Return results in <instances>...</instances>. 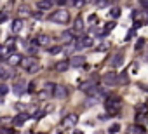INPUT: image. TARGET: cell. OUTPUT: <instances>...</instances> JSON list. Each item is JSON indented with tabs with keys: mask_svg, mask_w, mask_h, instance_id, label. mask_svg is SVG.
Returning a JSON list of instances; mask_svg holds the SVG:
<instances>
[{
	"mask_svg": "<svg viewBox=\"0 0 148 134\" xmlns=\"http://www.w3.org/2000/svg\"><path fill=\"white\" fill-rule=\"evenodd\" d=\"M47 52L54 56V54H59V52H63V47H61V46H52V47H49V51H47Z\"/></svg>",
	"mask_w": 148,
	"mask_h": 134,
	"instance_id": "cell-25",
	"label": "cell"
},
{
	"mask_svg": "<svg viewBox=\"0 0 148 134\" xmlns=\"http://www.w3.org/2000/svg\"><path fill=\"white\" fill-rule=\"evenodd\" d=\"M73 134H84V132H82V131H75Z\"/></svg>",
	"mask_w": 148,
	"mask_h": 134,
	"instance_id": "cell-48",
	"label": "cell"
},
{
	"mask_svg": "<svg viewBox=\"0 0 148 134\" xmlns=\"http://www.w3.org/2000/svg\"><path fill=\"white\" fill-rule=\"evenodd\" d=\"M136 111H148V106L146 105H138L136 106Z\"/></svg>",
	"mask_w": 148,
	"mask_h": 134,
	"instance_id": "cell-41",
	"label": "cell"
},
{
	"mask_svg": "<svg viewBox=\"0 0 148 134\" xmlns=\"http://www.w3.org/2000/svg\"><path fill=\"white\" fill-rule=\"evenodd\" d=\"M70 66H73V68H80V66H84V64H86V56H72L70 59Z\"/></svg>",
	"mask_w": 148,
	"mask_h": 134,
	"instance_id": "cell-10",
	"label": "cell"
},
{
	"mask_svg": "<svg viewBox=\"0 0 148 134\" xmlns=\"http://www.w3.org/2000/svg\"><path fill=\"white\" fill-rule=\"evenodd\" d=\"M145 132L146 131H145V127L141 124H131L127 127V131H125V134H145Z\"/></svg>",
	"mask_w": 148,
	"mask_h": 134,
	"instance_id": "cell-13",
	"label": "cell"
},
{
	"mask_svg": "<svg viewBox=\"0 0 148 134\" xmlns=\"http://www.w3.org/2000/svg\"><path fill=\"white\" fill-rule=\"evenodd\" d=\"M11 120H12V119H7V117H4V119H2V122H0V125H7V124H11Z\"/></svg>",
	"mask_w": 148,
	"mask_h": 134,
	"instance_id": "cell-43",
	"label": "cell"
},
{
	"mask_svg": "<svg viewBox=\"0 0 148 134\" xmlns=\"http://www.w3.org/2000/svg\"><path fill=\"white\" fill-rule=\"evenodd\" d=\"M23 25H25V21L21 19V17L14 19V21H12V31H14V33H19L21 30H23Z\"/></svg>",
	"mask_w": 148,
	"mask_h": 134,
	"instance_id": "cell-18",
	"label": "cell"
},
{
	"mask_svg": "<svg viewBox=\"0 0 148 134\" xmlns=\"http://www.w3.org/2000/svg\"><path fill=\"white\" fill-rule=\"evenodd\" d=\"M96 84H98V82H96L94 78H89V80H84V82H80V84H78V89H80L82 92H87V91H91V89H92Z\"/></svg>",
	"mask_w": 148,
	"mask_h": 134,
	"instance_id": "cell-12",
	"label": "cell"
},
{
	"mask_svg": "<svg viewBox=\"0 0 148 134\" xmlns=\"http://www.w3.org/2000/svg\"><path fill=\"white\" fill-rule=\"evenodd\" d=\"M145 44H146V40H145V38H138V42H136V46H134V49H136V51H141Z\"/></svg>",
	"mask_w": 148,
	"mask_h": 134,
	"instance_id": "cell-30",
	"label": "cell"
},
{
	"mask_svg": "<svg viewBox=\"0 0 148 134\" xmlns=\"http://www.w3.org/2000/svg\"><path fill=\"white\" fill-rule=\"evenodd\" d=\"M38 70H40V66H38V63H35L33 66H30V68H28V72H30V73H35V72H38Z\"/></svg>",
	"mask_w": 148,
	"mask_h": 134,
	"instance_id": "cell-39",
	"label": "cell"
},
{
	"mask_svg": "<svg viewBox=\"0 0 148 134\" xmlns=\"http://www.w3.org/2000/svg\"><path fill=\"white\" fill-rule=\"evenodd\" d=\"M7 17H9V12H7V9H4L2 12H0V23H5Z\"/></svg>",
	"mask_w": 148,
	"mask_h": 134,
	"instance_id": "cell-32",
	"label": "cell"
},
{
	"mask_svg": "<svg viewBox=\"0 0 148 134\" xmlns=\"http://www.w3.org/2000/svg\"><path fill=\"white\" fill-rule=\"evenodd\" d=\"M54 87H56V84H52V82H46V84H44V91H46L49 96H52V92H54Z\"/></svg>",
	"mask_w": 148,
	"mask_h": 134,
	"instance_id": "cell-23",
	"label": "cell"
},
{
	"mask_svg": "<svg viewBox=\"0 0 148 134\" xmlns=\"http://www.w3.org/2000/svg\"><path fill=\"white\" fill-rule=\"evenodd\" d=\"M133 72H138V63H133Z\"/></svg>",
	"mask_w": 148,
	"mask_h": 134,
	"instance_id": "cell-47",
	"label": "cell"
},
{
	"mask_svg": "<svg viewBox=\"0 0 148 134\" xmlns=\"http://www.w3.org/2000/svg\"><path fill=\"white\" fill-rule=\"evenodd\" d=\"M120 12H122V11H120V7H112L110 16H112V17H119V16H120Z\"/></svg>",
	"mask_w": 148,
	"mask_h": 134,
	"instance_id": "cell-31",
	"label": "cell"
},
{
	"mask_svg": "<svg viewBox=\"0 0 148 134\" xmlns=\"http://www.w3.org/2000/svg\"><path fill=\"white\" fill-rule=\"evenodd\" d=\"M49 21L52 23H58V25H65L70 21V12L66 9H56L54 12L49 14Z\"/></svg>",
	"mask_w": 148,
	"mask_h": 134,
	"instance_id": "cell-1",
	"label": "cell"
},
{
	"mask_svg": "<svg viewBox=\"0 0 148 134\" xmlns=\"http://www.w3.org/2000/svg\"><path fill=\"white\" fill-rule=\"evenodd\" d=\"M68 2V0H56V4H59V5H65Z\"/></svg>",
	"mask_w": 148,
	"mask_h": 134,
	"instance_id": "cell-45",
	"label": "cell"
},
{
	"mask_svg": "<svg viewBox=\"0 0 148 134\" xmlns=\"http://www.w3.org/2000/svg\"><path fill=\"white\" fill-rule=\"evenodd\" d=\"M0 134H17L14 129H9V127H2L0 129Z\"/></svg>",
	"mask_w": 148,
	"mask_h": 134,
	"instance_id": "cell-35",
	"label": "cell"
},
{
	"mask_svg": "<svg viewBox=\"0 0 148 134\" xmlns=\"http://www.w3.org/2000/svg\"><path fill=\"white\" fill-rule=\"evenodd\" d=\"M96 4H98L99 7H106V5L110 4V0H96Z\"/></svg>",
	"mask_w": 148,
	"mask_h": 134,
	"instance_id": "cell-38",
	"label": "cell"
},
{
	"mask_svg": "<svg viewBox=\"0 0 148 134\" xmlns=\"http://www.w3.org/2000/svg\"><path fill=\"white\" fill-rule=\"evenodd\" d=\"M145 23H143V21H134V30H138V28H141Z\"/></svg>",
	"mask_w": 148,
	"mask_h": 134,
	"instance_id": "cell-44",
	"label": "cell"
},
{
	"mask_svg": "<svg viewBox=\"0 0 148 134\" xmlns=\"http://www.w3.org/2000/svg\"><path fill=\"white\" fill-rule=\"evenodd\" d=\"M127 82H129V78H127V72H122V73L119 75V84L124 85V84H127Z\"/></svg>",
	"mask_w": 148,
	"mask_h": 134,
	"instance_id": "cell-27",
	"label": "cell"
},
{
	"mask_svg": "<svg viewBox=\"0 0 148 134\" xmlns=\"http://www.w3.org/2000/svg\"><path fill=\"white\" fill-rule=\"evenodd\" d=\"M84 28H86V26H84V19L78 16V17L75 19V23H73V33H78V35H80V33L84 31Z\"/></svg>",
	"mask_w": 148,
	"mask_h": 134,
	"instance_id": "cell-16",
	"label": "cell"
},
{
	"mask_svg": "<svg viewBox=\"0 0 148 134\" xmlns=\"http://www.w3.org/2000/svg\"><path fill=\"white\" fill-rule=\"evenodd\" d=\"M106 49H108L106 44H101V46H98V47H96V52H104Z\"/></svg>",
	"mask_w": 148,
	"mask_h": 134,
	"instance_id": "cell-37",
	"label": "cell"
},
{
	"mask_svg": "<svg viewBox=\"0 0 148 134\" xmlns=\"http://www.w3.org/2000/svg\"><path fill=\"white\" fill-rule=\"evenodd\" d=\"M119 131H120V125H119V124H113V125L110 127V132H112V134H113V132H119Z\"/></svg>",
	"mask_w": 148,
	"mask_h": 134,
	"instance_id": "cell-42",
	"label": "cell"
},
{
	"mask_svg": "<svg viewBox=\"0 0 148 134\" xmlns=\"http://www.w3.org/2000/svg\"><path fill=\"white\" fill-rule=\"evenodd\" d=\"M87 96L89 98H96V99H101V98H106L108 94H106V89H104L103 85H94L91 91H87Z\"/></svg>",
	"mask_w": 148,
	"mask_h": 134,
	"instance_id": "cell-2",
	"label": "cell"
},
{
	"mask_svg": "<svg viewBox=\"0 0 148 134\" xmlns=\"http://www.w3.org/2000/svg\"><path fill=\"white\" fill-rule=\"evenodd\" d=\"M122 63H124V54H122V52H117V54L113 56V59H112V63H110V64L113 66V68H119Z\"/></svg>",
	"mask_w": 148,
	"mask_h": 134,
	"instance_id": "cell-17",
	"label": "cell"
},
{
	"mask_svg": "<svg viewBox=\"0 0 148 134\" xmlns=\"http://www.w3.org/2000/svg\"><path fill=\"white\" fill-rule=\"evenodd\" d=\"M54 4H56V0H38V2H37V9L40 12H46V11L52 9Z\"/></svg>",
	"mask_w": 148,
	"mask_h": 134,
	"instance_id": "cell-8",
	"label": "cell"
},
{
	"mask_svg": "<svg viewBox=\"0 0 148 134\" xmlns=\"http://www.w3.org/2000/svg\"><path fill=\"white\" fill-rule=\"evenodd\" d=\"M58 134H65V132H63V131H59V132H58Z\"/></svg>",
	"mask_w": 148,
	"mask_h": 134,
	"instance_id": "cell-50",
	"label": "cell"
},
{
	"mask_svg": "<svg viewBox=\"0 0 148 134\" xmlns=\"http://www.w3.org/2000/svg\"><path fill=\"white\" fill-rule=\"evenodd\" d=\"M148 120V111H136V122L138 124H145Z\"/></svg>",
	"mask_w": 148,
	"mask_h": 134,
	"instance_id": "cell-21",
	"label": "cell"
},
{
	"mask_svg": "<svg viewBox=\"0 0 148 134\" xmlns=\"http://www.w3.org/2000/svg\"><path fill=\"white\" fill-rule=\"evenodd\" d=\"M12 91H14L16 96H23V94L26 92V82H25V80H17V82L12 85Z\"/></svg>",
	"mask_w": 148,
	"mask_h": 134,
	"instance_id": "cell-9",
	"label": "cell"
},
{
	"mask_svg": "<svg viewBox=\"0 0 148 134\" xmlns=\"http://www.w3.org/2000/svg\"><path fill=\"white\" fill-rule=\"evenodd\" d=\"M134 37H136V30L133 28V30L127 31V35H125V40H131V38H134Z\"/></svg>",
	"mask_w": 148,
	"mask_h": 134,
	"instance_id": "cell-36",
	"label": "cell"
},
{
	"mask_svg": "<svg viewBox=\"0 0 148 134\" xmlns=\"http://www.w3.org/2000/svg\"><path fill=\"white\" fill-rule=\"evenodd\" d=\"M11 52L7 51V47L5 46H0V59H7V56H9Z\"/></svg>",
	"mask_w": 148,
	"mask_h": 134,
	"instance_id": "cell-26",
	"label": "cell"
},
{
	"mask_svg": "<svg viewBox=\"0 0 148 134\" xmlns=\"http://www.w3.org/2000/svg\"><path fill=\"white\" fill-rule=\"evenodd\" d=\"M30 119V113L28 111H19V113L16 115V119H12V124L16 127H21V125H25V122Z\"/></svg>",
	"mask_w": 148,
	"mask_h": 134,
	"instance_id": "cell-7",
	"label": "cell"
},
{
	"mask_svg": "<svg viewBox=\"0 0 148 134\" xmlns=\"http://www.w3.org/2000/svg\"><path fill=\"white\" fill-rule=\"evenodd\" d=\"M115 26H117V23H113V21H110L108 25H104V30H103V31H104V33L108 35V33H110V31H112V30H113Z\"/></svg>",
	"mask_w": 148,
	"mask_h": 134,
	"instance_id": "cell-29",
	"label": "cell"
},
{
	"mask_svg": "<svg viewBox=\"0 0 148 134\" xmlns=\"http://www.w3.org/2000/svg\"><path fill=\"white\" fill-rule=\"evenodd\" d=\"M61 38L65 40V42H72L73 40V31H65V33L61 35Z\"/></svg>",
	"mask_w": 148,
	"mask_h": 134,
	"instance_id": "cell-28",
	"label": "cell"
},
{
	"mask_svg": "<svg viewBox=\"0 0 148 134\" xmlns=\"http://www.w3.org/2000/svg\"><path fill=\"white\" fill-rule=\"evenodd\" d=\"M52 96H54L56 99H65V98L68 96V89H66L65 85H61V84H56V87H54V92H52Z\"/></svg>",
	"mask_w": 148,
	"mask_h": 134,
	"instance_id": "cell-6",
	"label": "cell"
},
{
	"mask_svg": "<svg viewBox=\"0 0 148 134\" xmlns=\"http://www.w3.org/2000/svg\"><path fill=\"white\" fill-rule=\"evenodd\" d=\"M68 68H70V61H59V63L56 64V70L61 72V73H63V72H66Z\"/></svg>",
	"mask_w": 148,
	"mask_h": 134,
	"instance_id": "cell-22",
	"label": "cell"
},
{
	"mask_svg": "<svg viewBox=\"0 0 148 134\" xmlns=\"http://www.w3.org/2000/svg\"><path fill=\"white\" fill-rule=\"evenodd\" d=\"M89 23H91V25H96V23H98V16H96V14H91V16H89Z\"/></svg>",
	"mask_w": 148,
	"mask_h": 134,
	"instance_id": "cell-40",
	"label": "cell"
},
{
	"mask_svg": "<svg viewBox=\"0 0 148 134\" xmlns=\"http://www.w3.org/2000/svg\"><path fill=\"white\" fill-rule=\"evenodd\" d=\"M35 63H38V61H37V58L30 54V56H26V58H21V63H19V66H23L25 70H28L30 66H33Z\"/></svg>",
	"mask_w": 148,
	"mask_h": 134,
	"instance_id": "cell-11",
	"label": "cell"
},
{
	"mask_svg": "<svg viewBox=\"0 0 148 134\" xmlns=\"http://www.w3.org/2000/svg\"><path fill=\"white\" fill-rule=\"evenodd\" d=\"M77 124H78V115L77 113H70V115H66L61 120V127H65V129H72Z\"/></svg>",
	"mask_w": 148,
	"mask_h": 134,
	"instance_id": "cell-3",
	"label": "cell"
},
{
	"mask_svg": "<svg viewBox=\"0 0 148 134\" xmlns=\"http://www.w3.org/2000/svg\"><path fill=\"white\" fill-rule=\"evenodd\" d=\"M91 2H94V0H86V4H91Z\"/></svg>",
	"mask_w": 148,
	"mask_h": 134,
	"instance_id": "cell-49",
	"label": "cell"
},
{
	"mask_svg": "<svg viewBox=\"0 0 148 134\" xmlns=\"http://www.w3.org/2000/svg\"><path fill=\"white\" fill-rule=\"evenodd\" d=\"M141 5H143L145 9H148V0H141Z\"/></svg>",
	"mask_w": 148,
	"mask_h": 134,
	"instance_id": "cell-46",
	"label": "cell"
},
{
	"mask_svg": "<svg viewBox=\"0 0 148 134\" xmlns=\"http://www.w3.org/2000/svg\"><path fill=\"white\" fill-rule=\"evenodd\" d=\"M103 84L104 85H119V75L115 72H108L103 75Z\"/></svg>",
	"mask_w": 148,
	"mask_h": 134,
	"instance_id": "cell-4",
	"label": "cell"
},
{
	"mask_svg": "<svg viewBox=\"0 0 148 134\" xmlns=\"http://www.w3.org/2000/svg\"><path fill=\"white\" fill-rule=\"evenodd\" d=\"M28 94H37V82H30V85L26 87Z\"/></svg>",
	"mask_w": 148,
	"mask_h": 134,
	"instance_id": "cell-24",
	"label": "cell"
},
{
	"mask_svg": "<svg viewBox=\"0 0 148 134\" xmlns=\"http://www.w3.org/2000/svg\"><path fill=\"white\" fill-rule=\"evenodd\" d=\"M70 4L75 7H82V5H86V0H70Z\"/></svg>",
	"mask_w": 148,
	"mask_h": 134,
	"instance_id": "cell-34",
	"label": "cell"
},
{
	"mask_svg": "<svg viewBox=\"0 0 148 134\" xmlns=\"http://www.w3.org/2000/svg\"><path fill=\"white\" fill-rule=\"evenodd\" d=\"M9 92V87H7V84H2V85H0V98H2V96H5Z\"/></svg>",
	"mask_w": 148,
	"mask_h": 134,
	"instance_id": "cell-33",
	"label": "cell"
},
{
	"mask_svg": "<svg viewBox=\"0 0 148 134\" xmlns=\"http://www.w3.org/2000/svg\"><path fill=\"white\" fill-rule=\"evenodd\" d=\"M30 16H33V14H31V11H30L28 7H21V9L17 11V17H21V19H26V17H30Z\"/></svg>",
	"mask_w": 148,
	"mask_h": 134,
	"instance_id": "cell-20",
	"label": "cell"
},
{
	"mask_svg": "<svg viewBox=\"0 0 148 134\" xmlns=\"http://www.w3.org/2000/svg\"><path fill=\"white\" fill-rule=\"evenodd\" d=\"M146 11H133V14H131V17L134 19V21H143V17L146 19ZM143 23H145V21H143Z\"/></svg>",
	"mask_w": 148,
	"mask_h": 134,
	"instance_id": "cell-19",
	"label": "cell"
},
{
	"mask_svg": "<svg viewBox=\"0 0 148 134\" xmlns=\"http://www.w3.org/2000/svg\"><path fill=\"white\" fill-rule=\"evenodd\" d=\"M35 46H38V47H47V46H51V37L49 35H37L33 40H31Z\"/></svg>",
	"mask_w": 148,
	"mask_h": 134,
	"instance_id": "cell-5",
	"label": "cell"
},
{
	"mask_svg": "<svg viewBox=\"0 0 148 134\" xmlns=\"http://www.w3.org/2000/svg\"><path fill=\"white\" fill-rule=\"evenodd\" d=\"M21 58H23V56H21V54H17V52H11L9 56H7V64H11V66H17L19 63H21Z\"/></svg>",
	"mask_w": 148,
	"mask_h": 134,
	"instance_id": "cell-14",
	"label": "cell"
},
{
	"mask_svg": "<svg viewBox=\"0 0 148 134\" xmlns=\"http://www.w3.org/2000/svg\"><path fill=\"white\" fill-rule=\"evenodd\" d=\"M78 38H80V42H82L84 47H92V46H94V38L89 37V35H82V33H80Z\"/></svg>",
	"mask_w": 148,
	"mask_h": 134,
	"instance_id": "cell-15",
	"label": "cell"
}]
</instances>
